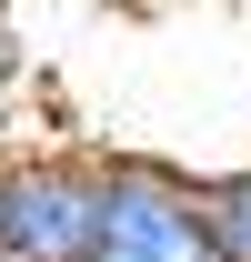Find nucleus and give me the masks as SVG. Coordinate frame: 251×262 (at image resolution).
Returning a JSON list of instances; mask_svg holds the SVG:
<instances>
[{
  "label": "nucleus",
  "instance_id": "5",
  "mask_svg": "<svg viewBox=\"0 0 251 262\" xmlns=\"http://www.w3.org/2000/svg\"><path fill=\"white\" fill-rule=\"evenodd\" d=\"M0 182H10V151H0ZM0 262H10V242H0Z\"/></svg>",
  "mask_w": 251,
  "mask_h": 262
},
{
  "label": "nucleus",
  "instance_id": "3",
  "mask_svg": "<svg viewBox=\"0 0 251 262\" xmlns=\"http://www.w3.org/2000/svg\"><path fill=\"white\" fill-rule=\"evenodd\" d=\"M191 202H201V242H211V262H251V162L191 171Z\"/></svg>",
  "mask_w": 251,
  "mask_h": 262
},
{
  "label": "nucleus",
  "instance_id": "2",
  "mask_svg": "<svg viewBox=\"0 0 251 262\" xmlns=\"http://www.w3.org/2000/svg\"><path fill=\"white\" fill-rule=\"evenodd\" d=\"M91 262H211L191 171L181 162H151V151H111V192H101Z\"/></svg>",
  "mask_w": 251,
  "mask_h": 262
},
{
  "label": "nucleus",
  "instance_id": "4",
  "mask_svg": "<svg viewBox=\"0 0 251 262\" xmlns=\"http://www.w3.org/2000/svg\"><path fill=\"white\" fill-rule=\"evenodd\" d=\"M31 81V40H20V20H10V0H0V111H10V91Z\"/></svg>",
  "mask_w": 251,
  "mask_h": 262
},
{
  "label": "nucleus",
  "instance_id": "1",
  "mask_svg": "<svg viewBox=\"0 0 251 262\" xmlns=\"http://www.w3.org/2000/svg\"><path fill=\"white\" fill-rule=\"evenodd\" d=\"M101 192H111V151H70V141L10 151V182H0V242H10V262H91Z\"/></svg>",
  "mask_w": 251,
  "mask_h": 262
}]
</instances>
